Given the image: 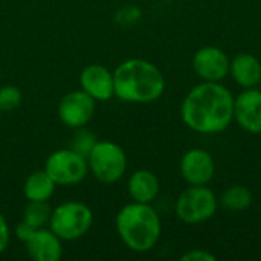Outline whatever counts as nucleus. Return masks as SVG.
Masks as SVG:
<instances>
[{
    "mask_svg": "<svg viewBox=\"0 0 261 261\" xmlns=\"http://www.w3.org/2000/svg\"><path fill=\"white\" fill-rule=\"evenodd\" d=\"M234 98L223 83L200 81L182 101V121L199 135H219L234 121Z\"/></svg>",
    "mask_w": 261,
    "mask_h": 261,
    "instance_id": "nucleus-1",
    "label": "nucleus"
},
{
    "mask_svg": "<svg viewBox=\"0 0 261 261\" xmlns=\"http://www.w3.org/2000/svg\"><path fill=\"white\" fill-rule=\"evenodd\" d=\"M115 96L125 102L150 104L165 92V78L161 69L148 60L130 58L113 70Z\"/></svg>",
    "mask_w": 261,
    "mask_h": 261,
    "instance_id": "nucleus-2",
    "label": "nucleus"
},
{
    "mask_svg": "<svg viewBox=\"0 0 261 261\" xmlns=\"http://www.w3.org/2000/svg\"><path fill=\"white\" fill-rule=\"evenodd\" d=\"M116 232L121 242L133 252H150L159 242L162 223L151 203L132 202L116 214Z\"/></svg>",
    "mask_w": 261,
    "mask_h": 261,
    "instance_id": "nucleus-3",
    "label": "nucleus"
},
{
    "mask_svg": "<svg viewBox=\"0 0 261 261\" xmlns=\"http://www.w3.org/2000/svg\"><path fill=\"white\" fill-rule=\"evenodd\" d=\"M93 225L92 210L78 200H69L52 210L49 228L63 240L73 242L84 237Z\"/></svg>",
    "mask_w": 261,
    "mask_h": 261,
    "instance_id": "nucleus-4",
    "label": "nucleus"
},
{
    "mask_svg": "<svg viewBox=\"0 0 261 261\" xmlns=\"http://www.w3.org/2000/svg\"><path fill=\"white\" fill-rule=\"evenodd\" d=\"M219 208V197L208 185H188L176 200V216L185 225H202L213 219Z\"/></svg>",
    "mask_w": 261,
    "mask_h": 261,
    "instance_id": "nucleus-5",
    "label": "nucleus"
},
{
    "mask_svg": "<svg viewBox=\"0 0 261 261\" xmlns=\"http://www.w3.org/2000/svg\"><path fill=\"white\" fill-rule=\"evenodd\" d=\"M89 173L101 184H115L127 171V154L112 141H98L87 156Z\"/></svg>",
    "mask_w": 261,
    "mask_h": 261,
    "instance_id": "nucleus-6",
    "label": "nucleus"
},
{
    "mask_svg": "<svg viewBox=\"0 0 261 261\" xmlns=\"http://www.w3.org/2000/svg\"><path fill=\"white\" fill-rule=\"evenodd\" d=\"M44 171L57 185L70 187L86 179V176L89 174V164L86 156L76 153L69 147L54 151L46 159Z\"/></svg>",
    "mask_w": 261,
    "mask_h": 261,
    "instance_id": "nucleus-7",
    "label": "nucleus"
},
{
    "mask_svg": "<svg viewBox=\"0 0 261 261\" xmlns=\"http://www.w3.org/2000/svg\"><path fill=\"white\" fill-rule=\"evenodd\" d=\"M193 70L200 81L223 83L229 76L231 58L217 46H203L193 55Z\"/></svg>",
    "mask_w": 261,
    "mask_h": 261,
    "instance_id": "nucleus-8",
    "label": "nucleus"
},
{
    "mask_svg": "<svg viewBox=\"0 0 261 261\" xmlns=\"http://www.w3.org/2000/svg\"><path fill=\"white\" fill-rule=\"evenodd\" d=\"M96 101L84 90L66 93L58 102V118L70 128L86 127L95 115Z\"/></svg>",
    "mask_w": 261,
    "mask_h": 261,
    "instance_id": "nucleus-9",
    "label": "nucleus"
},
{
    "mask_svg": "<svg viewBox=\"0 0 261 261\" xmlns=\"http://www.w3.org/2000/svg\"><path fill=\"white\" fill-rule=\"evenodd\" d=\"M180 176L188 185H208L216 174V161L205 148H190L180 159Z\"/></svg>",
    "mask_w": 261,
    "mask_h": 261,
    "instance_id": "nucleus-10",
    "label": "nucleus"
},
{
    "mask_svg": "<svg viewBox=\"0 0 261 261\" xmlns=\"http://www.w3.org/2000/svg\"><path fill=\"white\" fill-rule=\"evenodd\" d=\"M234 121L246 133L261 135V90L258 87L243 89L234 98Z\"/></svg>",
    "mask_w": 261,
    "mask_h": 261,
    "instance_id": "nucleus-11",
    "label": "nucleus"
},
{
    "mask_svg": "<svg viewBox=\"0 0 261 261\" xmlns=\"http://www.w3.org/2000/svg\"><path fill=\"white\" fill-rule=\"evenodd\" d=\"M80 86L95 101H107L115 96L113 72L102 64H89L80 73Z\"/></svg>",
    "mask_w": 261,
    "mask_h": 261,
    "instance_id": "nucleus-12",
    "label": "nucleus"
},
{
    "mask_svg": "<svg viewBox=\"0 0 261 261\" xmlns=\"http://www.w3.org/2000/svg\"><path fill=\"white\" fill-rule=\"evenodd\" d=\"M24 245L34 261H58L63 257V240L50 228L35 229Z\"/></svg>",
    "mask_w": 261,
    "mask_h": 261,
    "instance_id": "nucleus-13",
    "label": "nucleus"
},
{
    "mask_svg": "<svg viewBox=\"0 0 261 261\" xmlns=\"http://www.w3.org/2000/svg\"><path fill=\"white\" fill-rule=\"evenodd\" d=\"M229 76L242 89L258 87L261 80V61L249 52L237 54L231 58Z\"/></svg>",
    "mask_w": 261,
    "mask_h": 261,
    "instance_id": "nucleus-14",
    "label": "nucleus"
},
{
    "mask_svg": "<svg viewBox=\"0 0 261 261\" xmlns=\"http://www.w3.org/2000/svg\"><path fill=\"white\" fill-rule=\"evenodd\" d=\"M127 190L133 202L153 203L161 191V182L158 176L150 170L135 171L127 182Z\"/></svg>",
    "mask_w": 261,
    "mask_h": 261,
    "instance_id": "nucleus-15",
    "label": "nucleus"
},
{
    "mask_svg": "<svg viewBox=\"0 0 261 261\" xmlns=\"http://www.w3.org/2000/svg\"><path fill=\"white\" fill-rule=\"evenodd\" d=\"M57 188V184L52 180V177L44 171H34L31 173L23 185V194L28 199V202H49V199L54 196Z\"/></svg>",
    "mask_w": 261,
    "mask_h": 261,
    "instance_id": "nucleus-16",
    "label": "nucleus"
},
{
    "mask_svg": "<svg viewBox=\"0 0 261 261\" xmlns=\"http://www.w3.org/2000/svg\"><path fill=\"white\" fill-rule=\"evenodd\" d=\"M254 202V194L246 185H231L228 187L222 196L219 197V206H222L228 213H243L246 211Z\"/></svg>",
    "mask_w": 261,
    "mask_h": 261,
    "instance_id": "nucleus-17",
    "label": "nucleus"
},
{
    "mask_svg": "<svg viewBox=\"0 0 261 261\" xmlns=\"http://www.w3.org/2000/svg\"><path fill=\"white\" fill-rule=\"evenodd\" d=\"M52 210L49 202H28L23 210V222H26L34 229L49 226V220L52 216Z\"/></svg>",
    "mask_w": 261,
    "mask_h": 261,
    "instance_id": "nucleus-18",
    "label": "nucleus"
},
{
    "mask_svg": "<svg viewBox=\"0 0 261 261\" xmlns=\"http://www.w3.org/2000/svg\"><path fill=\"white\" fill-rule=\"evenodd\" d=\"M96 142H98V139L90 130H87L86 127H80V128H75V133H73L72 142H70V148L87 158Z\"/></svg>",
    "mask_w": 261,
    "mask_h": 261,
    "instance_id": "nucleus-19",
    "label": "nucleus"
},
{
    "mask_svg": "<svg viewBox=\"0 0 261 261\" xmlns=\"http://www.w3.org/2000/svg\"><path fill=\"white\" fill-rule=\"evenodd\" d=\"M23 95L17 86H0V112H9L21 104Z\"/></svg>",
    "mask_w": 261,
    "mask_h": 261,
    "instance_id": "nucleus-20",
    "label": "nucleus"
},
{
    "mask_svg": "<svg viewBox=\"0 0 261 261\" xmlns=\"http://www.w3.org/2000/svg\"><path fill=\"white\" fill-rule=\"evenodd\" d=\"M141 17H142V11L138 6L128 5V6H124L122 9L118 11L116 21L121 26H133L141 20Z\"/></svg>",
    "mask_w": 261,
    "mask_h": 261,
    "instance_id": "nucleus-21",
    "label": "nucleus"
},
{
    "mask_svg": "<svg viewBox=\"0 0 261 261\" xmlns=\"http://www.w3.org/2000/svg\"><path fill=\"white\" fill-rule=\"evenodd\" d=\"M182 261H216L217 257L206 251V249H191L188 252H185L182 257H180Z\"/></svg>",
    "mask_w": 261,
    "mask_h": 261,
    "instance_id": "nucleus-22",
    "label": "nucleus"
},
{
    "mask_svg": "<svg viewBox=\"0 0 261 261\" xmlns=\"http://www.w3.org/2000/svg\"><path fill=\"white\" fill-rule=\"evenodd\" d=\"M9 240H11V231H9L8 222L0 213V254H3L8 249Z\"/></svg>",
    "mask_w": 261,
    "mask_h": 261,
    "instance_id": "nucleus-23",
    "label": "nucleus"
},
{
    "mask_svg": "<svg viewBox=\"0 0 261 261\" xmlns=\"http://www.w3.org/2000/svg\"><path fill=\"white\" fill-rule=\"evenodd\" d=\"M35 229L32 228V226H29L26 222H20V223H17V226H15V237L20 240V242H23V243H26V240L32 236V232H34Z\"/></svg>",
    "mask_w": 261,
    "mask_h": 261,
    "instance_id": "nucleus-24",
    "label": "nucleus"
},
{
    "mask_svg": "<svg viewBox=\"0 0 261 261\" xmlns=\"http://www.w3.org/2000/svg\"><path fill=\"white\" fill-rule=\"evenodd\" d=\"M258 89L261 90V80H260V83H258Z\"/></svg>",
    "mask_w": 261,
    "mask_h": 261,
    "instance_id": "nucleus-25",
    "label": "nucleus"
},
{
    "mask_svg": "<svg viewBox=\"0 0 261 261\" xmlns=\"http://www.w3.org/2000/svg\"><path fill=\"white\" fill-rule=\"evenodd\" d=\"M0 86H2V83H0Z\"/></svg>",
    "mask_w": 261,
    "mask_h": 261,
    "instance_id": "nucleus-26",
    "label": "nucleus"
},
{
    "mask_svg": "<svg viewBox=\"0 0 261 261\" xmlns=\"http://www.w3.org/2000/svg\"><path fill=\"white\" fill-rule=\"evenodd\" d=\"M0 121H2V118H0Z\"/></svg>",
    "mask_w": 261,
    "mask_h": 261,
    "instance_id": "nucleus-27",
    "label": "nucleus"
}]
</instances>
